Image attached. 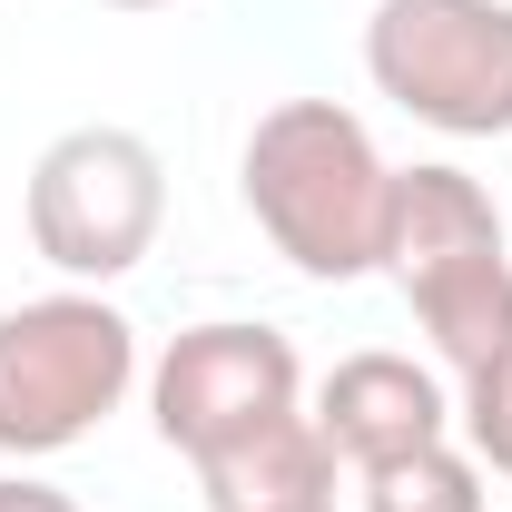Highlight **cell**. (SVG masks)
Masks as SVG:
<instances>
[{
	"label": "cell",
	"mask_w": 512,
	"mask_h": 512,
	"mask_svg": "<svg viewBox=\"0 0 512 512\" xmlns=\"http://www.w3.org/2000/svg\"><path fill=\"white\" fill-rule=\"evenodd\" d=\"M30 247L60 266L69 286H109L138 256L158 247V217H168V168L138 128H60L40 158H30Z\"/></svg>",
	"instance_id": "obj_4"
},
{
	"label": "cell",
	"mask_w": 512,
	"mask_h": 512,
	"mask_svg": "<svg viewBox=\"0 0 512 512\" xmlns=\"http://www.w3.org/2000/svg\"><path fill=\"white\" fill-rule=\"evenodd\" d=\"M197 483H207V512H335V444L316 434V414H276L217 444Z\"/></svg>",
	"instance_id": "obj_8"
},
{
	"label": "cell",
	"mask_w": 512,
	"mask_h": 512,
	"mask_svg": "<svg viewBox=\"0 0 512 512\" xmlns=\"http://www.w3.org/2000/svg\"><path fill=\"white\" fill-rule=\"evenodd\" d=\"M384 276L424 316L444 375L473 394L512 365V256H503V207L463 168H394L384 207Z\"/></svg>",
	"instance_id": "obj_2"
},
{
	"label": "cell",
	"mask_w": 512,
	"mask_h": 512,
	"mask_svg": "<svg viewBox=\"0 0 512 512\" xmlns=\"http://www.w3.org/2000/svg\"><path fill=\"white\" fill-rule=\"evenodd\" d=\"M453 414H463V434H473V463H493V473L512 483V365L493 384H473Z\"/></svg>",
	"instance_id": "obj_10"
},
{
	"label": "cell",
	"mask_w": 512,
	"mask_h": 512,
	"mask_svg": "<svg viewBox=\"0 0 512 512\" xmlns=\"http://www.w3.org/2000/svg\"><path fill=\"white\" fill-rule=\"evenodd\" d=\"M0 512H79L60 483H40V473H0Z\"/></svg>",
	"instance_id": "obj_11"
},
{
	"label": "cell",
	"mask_w": 512,
	"mask_h": 512,
	"mask_svg": "<svg viewBox=\"0 0 512 512\" xmlns=\"http://www.w3.org/2000/svg\"><path fill=\"white\" fill-rule=\"evenodd\" d=\"M99 10H168V0H99Z\"/></svg>",
	"instance_id": "obj_12"
},
{
	"label": "cell",
	"mask_w": 512,
	"mask_h": 512,
	"mask_svg": "<svg viewBox=\"0 0 512 512\" xmlns=\"http://www.w3.org/2000/svg\"><path fill=\"white\" fill-rule=\"evenodd\" d=\"M365 79L444 138L512 128V0H375Z\"/></svg>",
	"instance_id": "obj_5"
},
{
	"label": "cell",
	"mask_w": 512,
	"mask_h": 512,
	"mask_svg": "<svg viewBox=\"0 0 512 512\" xmlns=\"http://www.w3.org/2000/svg\"><path fill=\"white\" fill-rule=\"evenodd\" d=\"M365 512H483V463L453 444L394 453V463L365 473Z\"/></svg>",
	"instance_id": "obj_9"
},
{
	"label": "cell",
	"mask_w": 512,
	"mask_h": 512,
	"mask_svg": "<svg viewBox=\"0 0 512 512\" xmlns=\"http://www.w3.org/2000/svg\"><path fill=\"white\" fill-rule=\"evenodd\" d=\"M138 384V325L89 296V286H60V296H30L0 316V453L40 463V453L89 444Z\"/></svg>",
	"instance_id": "obj_3"
},
{
	"label": "cell",
	"mask_w": 512,
	"mask_h": 512,
	"mask_svg": "<svg viewBox=\"0 0 512 512\" xmlns=\"http://www.w3.org/2000/svg\"><path fill=\"white\" fill-rule=\"evenodd\" d=\"M316 434L335 444V463H355V473H375L394 453H424L453 434V394L434 365H414V355H345L335 375L316 384Z\"/></svg>",
	"instance_id": "obj_7"
},
{
	"label": "cell",
	"mask_w": 512,
	"mask_h": 512,
	"mask_svg": "<svg viewBox=\"0 0 512 512\" xmlns=\"http://www.w3.org/2000/svg\"><path fill=\"white\" fill-rule=\"evenodd\" d=\"M237 188L266 247L316 286H355L384 266V207H394V168H384L375 128L335 99H276L237 148Z\"/></svg>",
	"instance_id": "obj_1"
},
{
	"label": "cell",
	"mask_w": 512,
	"mask_h": 512,
	"mask_svg": "<svg viewBox=\"0 0 512 512\" xmlns=\"http://www.w3.org/2000/svg\"><path fill=\"white\" fill-rule=\"evenodd\" d=\"M276 414H306V365L276 325H247V316H217V325H188L168 335L158 375H148V424L158 444L207 463L217 444H237Z\"/></svg>",
	"instance_id": "obj_6"
}]
</instances>
